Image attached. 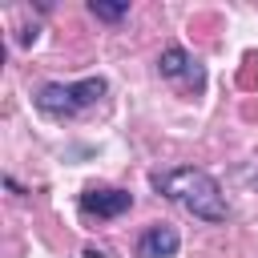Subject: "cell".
I'll return each instance as SVG.
<instances>
[{"label": "cell", "instance_id": "3", "mask_svg": "<svg viewBox=\"0 0 258 258\" xmlns=\"http://www.w3.org/2000/svg\"><path fill=\"white\" fill-rule=\"evenodd\" d=\"M125 210H133V194L129 189H113V185H89L81 194V214L85 218H121Z\"/></svg>", "mask_w": 258, "mask_h": 258}, {"label": "cell", "instance_id": "5", "mask_svg": "<svg viewBox=\"0 0 258 258\" xmlns=\"http://www.w3.org/2000/svg\"><path fill=\"white\" fill-rule=\"evenodd\" d=\"M177 250H181V234L169 222H153L137 238V258H173Z\"/></svg>", "mask_w": 258, "mask_h": 258}, {"label": "cell", "instance_id": "1", "mask_svg": "<svg viewBox=\"0 0 258 258\" xmlns=\"http://www.w3.org/2000/svg\"><path fill=\"white\" fill-rule=\"evenodd\" d=\"M153 189L169 202H177L181 210H189L202 222H226V194L218 185L214 173L198 169V165H173V169H157Z\"/></svg>", "mask_w": 258, "mask_h": 258}, {"label": "cell", "instance_id": "7", "mask_svg": "<svg viewBox=\"0 0 258 258\" xmlns=\"http://www.w3.org/2000/svg\"><path fill=\"white\" fill-rule=\"evenodd\" d=\"M85 258H105V254H101V250H93V246H89V250H85Z\"/></svg>", "mask_w": 258, "mask_h": 258}, {"label": "cell", "instance_id": "4", "mask_svg": "<svg viewBox=\"0 0 258 258\" xmlns=\"http://www.w3.org/2000/svg\"><path fill=\"white\" fill-rule=\"evenodd\" d=\"M157 69H161V77H169V81H185V85H194V89H202L206 85V73H202V64L181 48V44H169V48H161V56H157Z\"/></svg>", "mask_w": 258, "mask_h": 258}, {"label": "cell", "instance_id": "6", "mask_svg": "<svg viewBox=\"0 0 258 258\" xmlns=\"http://www.w3.org/2000/svg\"><path fill=\"white\" fill-rule=\"evenodd\" d=\"M89 12H93V16H101V20H121V16L129 12V0H121V4H105V0H93V4H89Z\"/></svg>", "mask_w": 258, "mask_h": 258}, {"label": "cell", "instance_id": "2", "mask_svg": "<svg viewBox=\"0 0 258 258\" xmlns=\"http://www.w3.org/2000/svg\"><path fill=\"white\" fill-rule=\"evenodd\" d=\"M105 93H109V81L105 77H85V81H69V85L64 81H48V85L36 89V109L44 117L64 121V117H77V113L93 109Z\"/></svg>", "mask_w": 258, "mask_h": 258}]
</instances>
